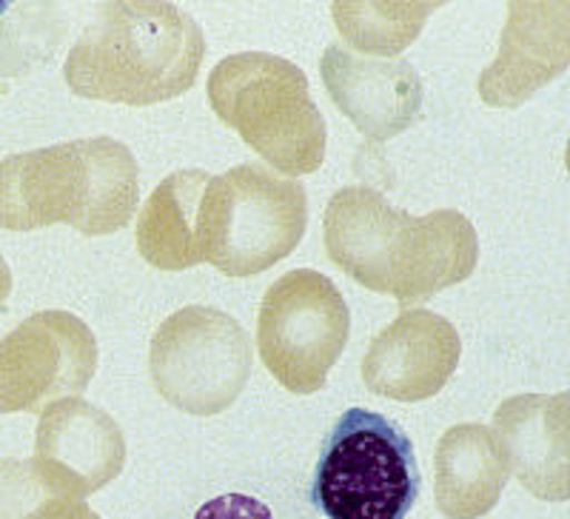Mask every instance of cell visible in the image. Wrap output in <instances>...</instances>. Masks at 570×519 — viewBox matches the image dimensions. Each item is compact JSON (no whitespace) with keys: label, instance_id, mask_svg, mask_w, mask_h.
<instances>
[{"label":"cell","instance_id":"6da1fadb","mask_svg":"<svg viewBox=\"0 0 570 519\" xmlns=\"http://www.w3.org/2000/svg\"><path fill=\"white\" fill-rule=\"evenodd\" d=\"M331 263L409 312L442 288L465 283L480 260V237L465 215L440 208L414 217L371 186H345L325 206Z\"/></svg>","mask_w":570,"mask_h":519},{"label":"cell","instance_id":"7a4b0ae2","mask_svg":"<svg viewBox=\"0 0 570 519\" xmlns=\"http://www.w3.org/2000/svg\"><path fill=\"white\" fill-rule=\"evenodd\" d=\"M206 38L171 3H104L63 63L78 98L155 106L186 95L200 72Z\"/></svg>","mask_w":570,"mask_h":519},{"label":"cell","instance_id":"3957f363","mask_svg":"<svg viewBox=\"0 0 570 519\" xmlns=\"http://www.w3.org/2000/svg\"><path fill=\"white\" fill-rule=\"evenodd\" d=\"M140 177L131 149L115 137H86L0 160V228L69 223L86 237L115 234L131 223Z\"/></svg>","mask_w":570,"mask_h":519},{"label":"cell","instance_id":"277c9868","mask_svg":"<svg viewBox=\"0 0 570 519\" xmlns=\"http://www.w3.org/2000/svg\"><path fill=\"white\" fill-rule=\"evenodd\" d=\"M206 91L214 115L272 172H283L292 180L323 166L325 117L297 63L268 52L228 55L212 69Z\"/></svg>","mask_w":570,"mask_h":519},{"label":"cell","instance_id":"5b68a950","mask_svg":"<svg viewBox=\"0 0 570 519\" xmlns=\"http://www.w3.org/2000/svg\"><path fill=\"white\" fill-rule=\"evenodd\" d=\"M308 226V195L259 163H243L203 188L197 252L228 277H254L285 260Z\"/></svg>","mask_w":570,"mask_h":519},{"label":"cell","instance_id":"8992f818","mask_svg":"<svg viewBox=\"0 0 570 519\" xmlns=\"http://www.w3.org/2000/svg\"><path fill=\"white\" fill-rule=\"evenodd\" d=\"M420 488V466L405 431L383 414L351 409L325 440L312 502L328 519H405Z\"/></svg>","mask_w":570,"mask_h":519},{"label":"cell","instance_id":"52a82bcc","mask_svg":"<svg viewBox=\"0 0 570 519\" xmlns=\"http://www.w3.org/2000/svg\"><path fill=\"white\" fill-rule=\"evenodd\" d=\"M252 360V337L232 314L186 305L151 337L149 374L163 400L183 414L214 417L243 394Z\"/></svg>","mask_w":570,"mask_h":519},{"label":"cell","instance_id":"ba28073f","mask_svg":"<svg viewBox=\"0 0 570 519\" xmlns=\"http://www.w3.org/2000/svg\"><path fill=\"white\" fill-rule=\"evenodd\" d=\"M348 334L351 312L343 292L314 268L283 274L259 303V358L292 394L308 396L325 389Z\"/></svg>","mask_w":570,"mask_h":519},{"label":"cell","instance_id":"9c48e42d","mask_svg":"<svg viewBox=\"0 0 570 519\" xmlns=\"http://www.w3.org/2000/svg\"><path fill=\"white\" fill-rule=\"evenodd\" d=\"M98 369V340L69 312H38L0 340V414L80 396Z\"/></svg>","mask_w":570,"mask_h":519},{"label":"cell","instance_id":"30bf717a","mask_svg":"<svg viewBox=\"0 0 570 519\" xmlns=\"http://www.w3.org/2000/svg\"><path fill=\"white\" fill-rule=\"evenodd\" d=\"M32 462L63 497L83 500L124 471V429L83 396L55 400L40 411Z\"/></svg>","mask_w":570,"mask_h":519},{"label":"cell","instance_id":"8fae6325","mask_svg":"<svg viewBox=\"0 0 570 519\" xmlns=\"http://www.w3.org/2000/svg\"><path fill=\"white\" fill-rule=\"evenodd\" d=\"M460 358L454 325L428 309H409L371 340L363 358L365 389L396 403H420L445 389Z\"/></svg>","mask_w":570,"mask_h":519},{"label":"cell","instance_id":"7c38bea8","mask_svg":"<svg viewBox=\"0 0 570 519\" xmlns=\"http://www.w3.org/2000/svg\"><path fill=\"white\" fill-rule=\"evenodd\" d=\"M320 72L334 106L374 144L402 135L420 117L425 89L405 58L374 60L331 43Z\"/></svg>","mask_w":570,"mask_h":519},{"label":"cell","instance_id":"4fadbf2b","mask_svg":"<svg viewBox=\"0 0 570 519\" xmlns=\"http://www.w3.org/2000/svg\"><path fill=\"white\" fill-rule=\"evenodd\" d=\"M570 63L568 3H511L499 55L476 78V91L493 109H517Z\"/></svg>","mask_w":570,"mask_h":519},{"label":"cell","instance_id":"5bb4252c","mask_svg":"<svg viewBox=\"0 0 570 519\" xmlns=\"http://www.w3.org/2000/svg\"><path fill=\"white\" fill-rule=\"evenodd\" d=\"M570 396L517 394L493 411V440L519 486L548 502L570 493Z\"/></svg>","mask_w":570,"mask_h":519},{"label":"cell","instance_id":"9a60e30c","mask_svg":"<svg viewBox=\"0 0 570 519\" xmlns=\"http://www.w3.org/2000/svg\"><path fill=\"white\" fill-rule=\"evenodd\" d=\"M508 468L491 429L462 422L440 437L434 457V497L448 519H480L502 497Z\"/></svg>","mask_w":570,"mask_h":519},{"label":"cell","instance_id":"2e32d148","mask_svg":"<svg viewBox=\"0 0 570 519\" xmlns=\"http://www.w3.org/2000/svg\"><path fill=\"white\" fill-rule=\"evenodd\" d=\"M212 175L183 169L169 175L151 192L137 215L135 243L140 257L160 272H183L200 266L197 252V208Z\"/></svg>","mask_w":570,"mask_h":519},{"label":"cell","instance_id":"e0dca14e","mask_svg":"<svg viewBox=\"0 0 570 519\" xmlns=\"http://www.w3.org/2000/svg\"><path fill=\"white\" fill-rule=\"evenodd\" d=\"M434 9L436 3H334L331 14L340 35L360 49V55L396 58L414 43Z\"/></svg>","mask_w":570,"mask_h":519},{"label":"cell","instance_id":"ac0fdd59","mask_svg":"<svg viewBox=\"0 0 570 519\" xmlns=\"http://www.w3.org/2000/svg\"><path fill=\"white\" fill-rule=\"evenodd\" d=\"M63 40V20L55 7L12 9L0 20V75H27L35 63L49 60Z\"/></svg>","mask_w":570,"mask_h":519},{"label":"cell","instance_id":"d6986e66","mask_svg":"<svg viewBox=\"0 0 570 519\" xmlns=\"http://www.w3.org/2000/svg\"><path fill=\"white\" fill-rule=\"evenodd\" d=\"M63 497L32 460H0V519H27L43 502Z\"/></svg>","mask_w":570,"mask_h":519},{"label":"cell","instance_id":"ffe728a7","mask_svg":"<svg viewBox=\"0 0 570 519\" xmlns=\"http://www.w3.org/2000/svg\"><path fill=\"white\" fill-rule=\"evenodd\" d=\"M195 519H272V513L259 500L243 497V493H228V497L212 500L206 508H200Z\"/></svg>","mask_w":570,"mask_h":519},{"label":"cell","instance_id":"44dd1931","mask_svg":"<svg viewBox=\"0 0 570 519\" xmlns=\"http://www.w3.org/2000/svg\"><path fill=\"white\" fill-rule=\"evenodd\" d=\"M27 519H100L91 511L83 500H71V497H55V500L43 502L38 511L29 513Z\"/></svg>","mask_w":570,"mask_h":519},{"label":"cell","instance_id":"7402d4cb","mask_svg":"<svg viewBox=\"0 0 570 519\" xmlns=\"http://www.w3.org/2000/svg\"><path fill=\"white\" fill-rule=\"evenodd\" d=\"M9 294H12V268H9V263L0 254V309L7 305Z\"/></svg>","mask_w":570,"mask_h":519}]
</instances>
